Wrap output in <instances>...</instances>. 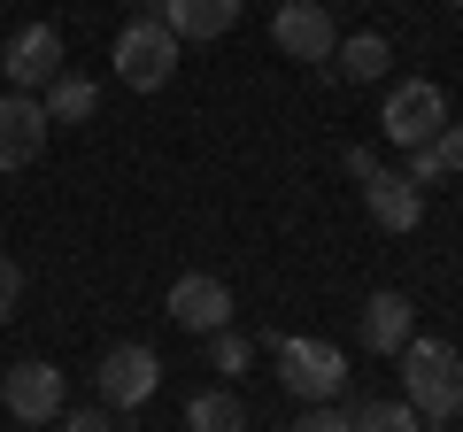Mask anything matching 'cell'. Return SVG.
<instances>
[{
  "instance_id": "cell-5",
  "label": "cell",
  "mask_w": 463,
  "mask_h": 432,
  "mask_svg": "<svg viewBox=\"0 0 463 432\" xmlns=\"http://www.w3.org/2000/svg\"><path fill=\"white\" fill-rule=\"evenodd\" d=\"M93 386H100V401H109V409H147V401H155V386H163V355H155V348H139V340H124V348H109V355H100Z\"/></svg>"
},
{
  "instance_id": "cell-13",
  "label": "cell",
  "mask_w": 463,
  "mask_h": 432,
  "mask_svg": "<svg viewBox=\"0 0 463 432\" xmlns=\"http://www.w3.org/2000/svg\"><path fill=\"white\" fill-rule=\"evenodd\" d=\"M410 333H417L410 294H394V286H386V294L364 301V348H371V355H402V348H410Z\"/></svg>"
},
{
  "instance_id": "cell-1",
  "label": "cell",
  "mask_w": 463,
  "mask_h": 432,
  "mask_svg": "<svg viewBox=\"0 0 463 432\" xmlns=\"http://www.w3.org/2000/svg\"><path fill=\"white\" fill-rule=\"evenodd\" d=\"M402 401H410L425 425H456L463 417V355L448 340H417L402 348Z\"/></svg>"
},
{
  "instance_id": "cell-14",
  "label": "cell",
  "mask_w": 463,
  "mask_h": 432,
  "mask_svg": "<svg viewBox=\"0 0 463 432\" xmlns=\"http://www.w3.org/2000/svg\"><path fill=\"white\" fill-rule=\"evenodd\" d=\"M386 62H394V47H386L379 32H355V39H340V47H332V78H347V85H379L386 78Z\"/></svg>"
},
{
  "instance_id": "cell-2",
  "label": "cell",
  "mask_w": 463,
  "mask_h": 432,
  "mask_svg": "<svg viewBox=\"0 0 463 432\" xmlns=\"http://www.w3.org/2000/svg\"><path fill=\"white\" fill-rule=\"evenodd\" d=\"M109 62H116V85H132V93H163L170 70H178V32H170L155 8H139V16L116 32Z\"/></svg>"
},
{
  "instance_id": "cell-8",
  "label": "cell",
  "mask_w": 463,
  "mask_h": 432,
  "mask_svg": "<svg viewBox=\"0 0 463 432\" xmlns=\"http://www.w3.org/2000/svg\"><path fill=\"white\" fill-rule=\"evenodd\" d=\"M0 401H8V417H16V425H54V417L70 409V394H62V371L54 363H16L8 371V379H0Z\"/></svg>"
},
{
  "instance_id": "cell-4",
  "label": "cell",
  "mask_w": 463,
  "mask_h": 432,
  "mask_svg": "<svg viewBox=\"0 0 463 432\" xmlns=\"http://www.w3.org/2000/svg\"><path fill=\"white\" fill-rule=\"evenodd\" d=\"M440 124H448V93L432 78H402L394 93H386V108H379V132H386V147H432L440 139Z\"/></svg>"
},
{
  "instance_id": "cell-10",
  "label": "cell",
  "mask_w": 463,
  "mask_h": 432,
  "mask_svg": "<svg viewBox=\"0 0 463 432\" xmlns=\"http://www.w3.org/2000/svg\"><path fill=\"white\" fill-rule=\"evenodd\" d=\"M364 209H371L379 232H417V224H425V185L402 178V170H371L364 178Z\"/></svg>"
},
{
  "instance_id": "cell-19",
  "label": "cell",
  "mask_w": 463,
  "mask_h": 432,
  "mask_svg": "<svg viewBox=\"0 0 463 432\" xmlns=\"http://www.w3.org/2000/svg\"><path fill=\"white\" fill-rule=\"evenodd\" d=\"M294 432H355V417H347V409H332V401H309V409L294 417Z\"/></svg>"
},
{
  "instance_id": "cell-22",
  "label": "cell",
  "mask_w": 463,
  "mask_h": 432,
  "mask_svg": "<svg viewBox=\"0 0 463 432\" xmlns=\"http://www.w3.org/2000/svg\"><path fill=\"white\" fill-rule=\"evenodd\" d=\"M432 155H440V170H463V124H440V139H432Z\"/></svg>"
},
{
  "instance_id": "cell-7",
  "label": "cell",
  "mask_w": 463,
  "mask_h": 432,
  "mask_svg": "<svg viewBox=\"0 0 463 432\" xmlns=\"http://www.w3.org/2000/svg\"><path fill=\"white\" fill-rule=\"evenodd\" d=\"M270 39H279V54H294V62H332V47H340V23H332L325 0H286L279 16H270Z\"/></svg>"
},
{
  "instance_id": "cell-9",
  "label": "cell",
  "mask_w": 463,
  "mask_h": 432,
  "mask_svg": "<svg viewBox=\"0 0 463 432\" xmlns=\"http://www.w3.org/2000/svg\"><path fill=\"white\" fill-rule=\"evenodd\" d=\"M170 324H185V333H224L232 324V286L209 278V270H185L178 286H170Z\"/></svg>"
},
{
  "instance_id": "cell-18",
  "label": "cell",
  "mask_w": 463,
  "mask_h": 432,
  "mask_svg": "<svg viewBox=\"0 0 463 432\" xmlns=\"http://www.w3.org/2000/svg\"><path fill=\"white\" fill-rule=\"evenodd\" d=\"M209 340H216V348H209V363L224 371V379H240V371L255 363V340H248V333H232V324H224V333H209Z\"/></svg>"
},
{
  "instance_id": "cell-23",
  "label": "cell",
  "mask_w": 463,
  "mask_h": 432,
  "mask_svg": "<svg viewBox=\"0 0 463 432\" xmlns=\"http://www.w3.org/2000/svg\"><path fill=\"white\" fill-rule=\"evenodd\" d=\"M132 8H155V0H132Z\"/></svg>"
},
{
  "instance_id": "cell-6",
  "label": "cell",
  "mask_w": 463,
  "mask_h": 432,
  "mask_svg": "<svg viewBox=\"0 0 463 432\" xmlns=\"http://www.w3.org/2000/svg\"><path fill=\"white\" fill-rule=\"evenodd\" d=\"M0 70H8V93H47V85L70 70L62 62V32H54V23H24V32H8Z\"/></svg>"
},
{
  "instance_id": "cell-20",
  "label": "cell",
  "mask_w": 463,
  "mask_h": 432,
  "mask_svg": "<svg viewBox=\"0 0 463 432\" xmlns=\"http://www.w3.org/2000/svg\"><path fill=\"white\" fill-rule=\"evenodd\" d=\"M16 301H24V263H16V255H0V324L16 316Z\"/></svg>"
},
{
  "instance_id": "cell-3",
  "label": "cell",
  "mask_w": 463,
  "mask_h": 432,
  "mask_svg": "<svg viewBox=\"0 0 463 432\" xmlns=\"http://www.w3.org/2000/svg\"><path fill=\"white\" fill-rule=\"evenodd\" d=\"M270 355H279L286 394H301V401H340V386H347V355L332 348V340H317V333H286Z\"/></svg>"
},
{
  "instance_id": "cell-17",
  "label": "cell",
  "mask_w": 463,
  "mask_h": 432,
  "mask_svg": "<svg viewBox=\"0 0 463 432\" xmlns=\"http://www.w3.org/2000/svg\"><path fill=\"white\" fill-rule=\"evenodd\" d=\"M355 432H425V417L410 409V401H355Z\"/></svg>"
},
{
  "instance_id": "cell-12",
  "label": "cell",
  "mask_w": 463,
  "mask_h": 432,
  "mask_svg": "<svg viewBox=\"0 0 463 432\" xmlns=\"http://www.w3.org/2000/svg\"><path fill=\"white\" fill-rule=\"evenodd\" d=\"M155 16L178 32V47H201V39H224L240 23V0H155Z\"/></svg>"
},
{
  "instance_id": "cell-24",
  "label": "cell",
  "mask_w": 463,
  "mask_h": 432,
  "mask_svg": "<svg viewBox=\"0 0 463 432\" xmlns=\"http://www.w3.org/2000/svg\"><path fill=\"white\" fill-rule=\"evenodd\" d=\"M448 8H463V0H448Z\"/></svg>"
},
{
  "instance_id": "cell-21",
  "label": "cell",
  "mask_w": 463,
  "mask_h": 432,
  "mask_svg": "<svg viewBox=\"0 0 463 432\" xmlns=\"http://www.w3.org/2000/svg\"><path fill=\"white\" fill-rule=\"evenodd\" d=\"M54 425L62 432H116V417H109V401H100V409H62Z\"/></svg>"
},
{
  "instance_id": "cell-11",
  "label": "cell",
  "mask_w": 463,
  "mask_h": 432,
  "mask_svg": "<svg viewBox=\"0 0 463 432\" xmlns=\"http://www.w3.org/2000/svg\"><path fill=\"white\" fill-rule=\"evenodd\" d=\"M39 147H47V108H39V93H0V170L39 163Z\"/></svg>"
},
{
  "instance_id": "cell-15",
  "label": "cell",
  "mask_w": 463,
  "mask_h": 432,
  "mask_svg": "<svg viewBox=\"0 0 463 432\" xmlns=\"http://www.w3.org/2000/svg\"><path fill=\"white\" fill-rule=\"evenodd\" d=\"M39 108H47V124H85L100 108V85L93 78H78V70H62V78L39 93Z\"/></svg>"
},
{
  "instance_id": "cell-16",
  "label": "cell",
  "mask_w": 463,
  "mask_h": 432,
  "mask_svg": "<svg viewBox=\"0 0 463 432\" xmlns=\"http://www.w3.org/2000/svg\"><path fill=\"white\" fill-rule=\"evenodd\" d=\"M185 432H248V401L216 386V394H194L185 401Z\"/></svg>"
}]
</instances>
